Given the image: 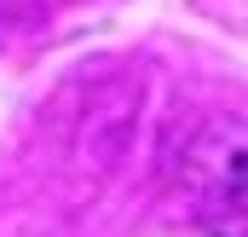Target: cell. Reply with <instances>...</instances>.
<instances>
[{
	"instance_id": "1",
	"label": "cell",
	"mask_w": 248,
	"mask_h": 237,
	"mask_svg": "<svg viewBox=\"0 0 248 237\" xmlns=\"http://www.w3.org/2000/svg\"><path fill=\"white\" fill-rule=\"evenodd\" d=\"M202 226L214 237H248V151H237L225 162V174L202 208Z\"/></svg>"
}]
</instances>
